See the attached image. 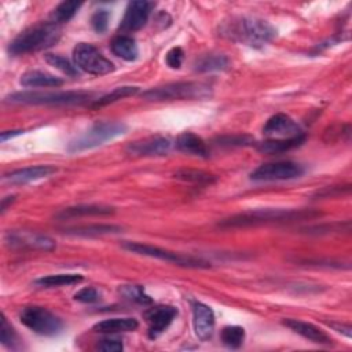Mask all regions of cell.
Masks as SVG:
<instances>
[{
	"label": "cell",
	"instance_id": "cell-35",
	"mask_svg": "<svg viewBox=\"0 0 352 352\" xmlns=\"http://www.w3.org/2000/svg\"><path fill=\"white\" fill-rule=\"evenodd\" d=\"M109 19H110V12L104 8H100V10H96L91 18V25H92V29L96 32V33H103L106 32L107 26H109Z\"/></svg>",
	"mask_w": 352,
	"mask_h": 352
},
{
	"label": "cell",
	"instance_id": "cell-37",
	"mask_svg": "<svg viewBox=\"0 0 352 352\" xmlns=\"http://www.w3.org/2000/svg\"><path fill=\"white\" fill-rule=\"evenodd\" d=\"M183 58H184V52L180 47H173L170 48L166 55H165V62L169 67L172 69H179L183 63Z\"/></svg>",
	"mask_w": 352,
	"mask_h": 352
},
{
	"label": "cell",
	"instance_id": "cell-22",
	"mask_svg": "<svg viewBox=\"0 0 352 352\" xmlns=\"http://www.w3.org/2000/svg\"><path fill=\"white\" fill-rule=\"evenodd\" d=\"M21 85L28 88H43V87H60L63 85V80L41 70H29L21 76Z\"/></svg>",
	"mask_w": 352,
	"mask_h": 352
},
{
	"label": "cell",
	"instance_id": "cell-11",
	"mask_svg": "<svg viewBox=\"0 0 352 352\" xmlns=\"http://www.w3.org/2000/svg\"><path fill=\"white\" fill-rule=\"evenodd\" d=\"M6 242L8 246L15 249H30L50 252L55 249V242L50 236L25 230H14L6 234Z\"/></svg>",
	"mask_w": 352,
	"mask_h": 352
},
{
	"label": "cell",
	"instance_id": "cell-10",
	"mask_svg": "<svg viewBox=\"0 0 352 352\" xmlns=\"http://www.w3.org/2000/svg\"><path fill=\"white\" fill-rule=\"evenodd\" d=\"M304 173V168L293 161H278L263 164L250 173V179L254 182H276L290 180L300 177Z\"/></svg>",
	"mask_w": 352,
	"mask_h": 352
},
{
	"label": "cell",
	"instance_id": "cell-34",
	"mask_svg": "<svg viewBox=\"0 0 352 352\" xmlns=\"http://www.w3.org/2000/svg\"><path fill=\"white\" fill-rule=\"evenodd\" d=\"M0 334H1V344L10 348H15L16 346V333L12 329V326L8 323L7 318L4 315H1V327H0Z\"/></svg>",
	"mask_w": 352,
	"mask_h": 352
},
{
	"label": "cell",
	"instance_id": "cell-5",
	"mask_svg": "<svg viewBox=\"0 0 352 352\" xmlns=\"http://www.w3.org/2000/svg\"><path fill=\"white\" fill-rule=\"evenodd\" d=\"M92 98L91 92L82 91H59V92H37L23 91L14 92L6 98V102L19 104H80Z\"/></svg>",
	"mask_w": 352,
	"mask_h": 352
},
{
	"label": "cell",
	"instance_id": "cell-41",
	"mask_svg": "<svg viewBox=\"0 0 352 352\" xmlns=\"http://www.w3.org/2000/svg\"><path fill=\"white\" fill-rule=\"evenodd\" d=\"M333 329H336L337 331H341V333H344L346 337H351V326H348V324H337V323H329Z\"/></svg>",
	"mask_w": 352,
	"mask_h": 352
},
{
	"label": "cell",
	"instance_id": "cell-1",
	"mask_svg": "<svg viewBox=\"0 0 352 352\" xmlns=\"http://www.w3.org/2000/svg\"><path fill=\"white\" fill-rule=\"evenodd\" d=\"M322 213L312 209H256L223 219L219 226L224 228L256 227L276 223H290L319 217Z\"/></svg>",
	"mask_w": 352,
	"mask_h": 352
},
{
	"label": "cell",
	"instance_id": "cell-38",
	"mask_svg": "<svg viewBox=\"0 0 352 352\" xmlns=\"http://www.w3.org/2000/svg\"><path fill=\"white\" fill-rule=\"evenodd\" d=\"M351 191V186L346 184V186H331V187H324L322 188L320 191L318 190L315 192V197H320V198H331V197H338V195H342V194H348Z\"/></svg>",
	"mask_w": 352,
	"mask_h": 352
},
{
	"label": "cell",
	"instance_id": "cell-23",
	"mask_svg": "<svg viewBox=\"0 0 352 352\" xmlns=\"http://www.w3.org/2000/svg\"><path fill=\"white\" fill-rule=\"evenodd\" d=\"M305 140V135L289 138V139H267L257 143V150L264 154H282L301 146Z\"/></svg>",
	"mask_w": 352,
	"mask_h": 352
},
{
	"label": "cell",
	"instance_id": "cell-6",
	"mask_svg": "<svg viewBox=\"0 0 352 352\" xmlns=\"http://www.w3.org/2000/svg\"><path fill=\"white\" fill-rule=\"evenodd\" d=\"M128 126L121 121H102L92 125L84 135L78 136L73 142H70L67 150L70 153L84 151L89 148H95L98 146L104 144L109 140H113L126 132Z\"/></svg>",
	"mask_w": 352,
	"mask_h": 352
},
{
	"label": "cell",
	"instance_id": "cell-4",
	"mask_svg": "<svg viewBox=\"0 0 352 352\" xmlns=\"http://www.w3.org/2000/svg\"><path fill=\"white\" fill-rule=\"evenodd\" d=\"M210 95V87L197 81H177L162 87H155L142 94V98L153 102L182 100V99H202Z\"/></svg>",
	"mask_w": 352,
	"mask_h": 352
},
{
	"label": "cell",
	"instance_id": "cell-33",
	"mask_svg": "<svg viewBox=\"0 0 352 352\" xmlns=\"http://www.w3.org/2000/svg\"><path fill=\"white\" fill-rule=\"evenodd\" d=\"M44 58H45L47 63H50L51 66L56 67L62 73H65V74H67L70 77H77L78 76V69L76 67V65L72 63L65 56L58 55V54H45Z\"/></svg>",
	"mask_w": 352,
	"mask_h": 352
},
{
	"label": "cell",
	"instance_id": "cell-19",
	"mask_svg": "<svg viewBox=\"0 0 352 352\" xmlns=\"http://www.w3.org/2000/svg\"><path fill=\"white\" fill-rule=\"evenodd\" d=\"M116 210L113 206L107 205H77L62 209L55 214L58 220H69L76 217H87V216H109Z\"/></svg>",
	"mask_w": 352,
	"mask_h": 352
},
{
	"label": "cell",
	"instance_id": "cell-30",
	"mask_svg": "<svg viewBox=\"0 0 352 352\" xmlns=\"http://www.w3.org/2000/svg\"><path fill=\"white\" fill-rule=\"evenodd\" d=\"M139 88L138 87H132V85H124V87H118V88H114L111 92L103 95L102 98L96 99L94 103H92V107H103V106H107L110 103H114L120 99H124L126 96H132L135 94H138Z\"/></svg>",
	"mask_w": 352,
	"mask_h": 352
},
{
	"label": "cell",
	"instance_id": "cell-36",
	"mask_svg": "<svg viewBox=\"0 0 352 352\" xmlns=\"http://www.w3.org/2000/svg\"><path fill=\"white\" fill-rule=\"evenodd\" d=\"M219 146L234 147V146H246L253 143V139L248 135H232V136H221L217 140Z\"/></svg>",
	"mask_w": 352,
	"mask_h": 352
},
{
	"label": "cell",
	"instance_id": "cell-17",
	"mask_svg": "<svg viewBox=\"0 0 352 352\" xmlns=\"http://www.w3.org/2000/svg\"><path fill=\"white\" fill-rule=\"evenodd\" d=\"M55 172H56V168L52 165H34V166H26V168L12 170L4 175L3 179L10 184H26V183L50 177Z\"/></svg>",
	"mask_w": 352,
	"mask_h": 352
},
{
	"label": "cell",
	"instance_id": "cell-28",
	"mask_svg": "<svg viewBox=\"0 0 352 352\" xmlns=\"http://www.w3.org/2000/svg\"><path fill=\"white\" fill-rule=\"evenodd\" d=\"M82 6V3L78 1H62L60 4H58L52 14H51V22L60 25L65 22H69L80 10V7Z\"/></svg>",
	"mask_w": 352,
	"mask_h": 352
},
{
	"label": "cell",
	"instance_id": "cell-24",
	"mask_svg": "<svg viewBox=\"0 0 352 352\" xmlns=\"http://www.w3.org/2000/svg\"><path fill=\"white\" fill-rule=\"evenodd\" d=\"M111 51L116 56H118L124 60H128V62L135 60L139 54V48H138L135 38H132L131 36H125V34H120L113 38Z\"/></svg>",
	"mask_w": 352,
	"mask_h": 352
},
{
	"label": "cell",
	"instance_id": "cell-3",
	"mask_svg": "<svg viewBox=\"0 0 352 352\" xmlns=\"http://www.w3.org/2000/svg\"><path fill=\"white\" fill-rule=\"evenodd\" d=\"M60 37L59 25L48 21L34 25L19 33L10 44L8 51L12 55H25L45 50L54 45Z\"/></svg>",
	"mask_w": 352,
	"mask_h": 352
},
{
	"label": "cell",
	"instance_id": "cell-7",
	"mask_svg": "<svg viewBox=\"0 0 352 352\" xmlns=\"http://www.w3.org/2000/svg\"><path fill=\"white\" fill-rule=\"evenodd\" d=\"M73 62L77 69L92 76H103L114 70L113 62L103 56L95 45L88 43H80L74 47Z\"/></svg>",
	"mask_w": 352,
	"mask_h": 352
},
{
	"label": "cell",
	"instance_id": "cell-21",
	"mask_svg": "<svg viewBox=\"0 0 352 352\" xmlns=\"http://www.w3.org/2000/svg\"><path fill=\"white\" fill-rule=\"evenodd\" d=\"M138 327H139V323L135 318H110V319H104L95 323L92 330L103 334H114V333L133 331Z\"/></svg>",
	"mask_w": 352,
	"mask_h": 352
},
{
	"label": "cell",
	"instance_id": "cell-12",
	"mask_svg": "<svg viewBox=\"0 0 352 352\" xmlns=\"http://www.w3.org/2000/svg\"><path fill=\"white\" fill-rule=\"evenodd\" d=\"M154 7H155V3L153 1H146V0L131 1L121 19L120 29L126 33L142 29L147 23L148 16Z\"/></svg>",
	"mask_w": 352,
	"mask_h": 352
},
{
	"label": "cell",
	"instance_id": "cell-8",
	"mask_svg": "<svg viewBox=\"0 0 352 352\" xmlns=\"http://www.w3.org/2000/svg\"><path fill=\"white\" fill-rule=\"evenodd\" d=\"M19 320L32 331L40 336H56L60 333L63 323L62 320L43 307H25L19 312Z\"/></svg>",
	"mask_w": 352,
	"mask_h": 352
},
{
	"label": "cell",
	"instance_id": "cell-18",
	"mask_svg": "<svg viewBox=\"0 0 352 352\" xmlns=\"http://www.w3.org/2000/svg\"><path fill=\"white\" fill-rule=\"evenodd\" d=\"M283 324L287 326L294 333L302 336L304 338H307L315 344L333 345V340L330 338V336L309 322H302L298 319H285Z\"/></svg>",
	"mask_w": 352,
	"mask_h": 352
},
{
	"label": "cell",
	"instance_id": "cell-14",
	"mask_svg": "<svg viewBox=\"0 0 352 352\" xmlns=\"http://www.w3.org/2000/svg\"><path fill=\"white\" fill-rule=\"evenodd\" d=\"M172 143L168 138L153 136L129 143L125 151L132 157H160L169 153Z\"/></svg>",
	"mask_w": 352,
	"mask_h": 352
},
{
	"label": "cell",
	"instance_id": "cell-39",
	"mask_svg": "<svg viewBox=\"0 0 352 352\" xmlns=\"http://www.w3.org/2000/svg\"><path fill=\"white\" fill-rule=\"evenodd\" d=\"M99 298H100V296H99L98 290L94 287H82L74 294V300H77L80 302H87V304L96 302V301H99Z\"/></svg>",
	"mask_w": 352,
	"mask_h": 352
},
{
	"label": "cell",
	"instance_id": "cell-20",
	"mask_svg": "<svg viewBox=\"0 0 352 352\" xmlns=\"http://www.w3.org/2000/svg\"><path fill=\"white\" fill-rule=\"evenodd\" d=\"M176 147L179 151L201 157V158H208L209 157V148L206 143L204 142L202 138L192 132H183L182 135L177 136L176 139Z\"/></svg>",
	"mask_w": 352,
	"mask_h": 352
},
{
	"label": "cell",
	"instance_id": "cell-25",
	"mask_svg": "<svg viewBox=\"0 0 352 352\" xmlns=\"http://www.w3.org/2000/svg\"><path fill=\"white\" fill-rule=\"evenodd\" d=\"M230 65L228 58L224 54L219 52H210L199 56L194 62V70L199 73H206V72H219V70H226Z\"/></svg>",
	"mask_w": 352,
	"mask_h": 352
},
{
	"label": "cell",
	"instance_id": "cell-43",
	"mask_svg": "<svg viewBox=\"0 0 352 352\" xmlns=\"http://www.w3.org/2000/svg\"><path fill=\"white\" fill-rule=\"evenodd\" d=\"M14 201H15V195H8V197H4V198L1 199V206H0V209H1V213H4V212H6V209H7V206H8V205H11Z\"/></svg>",
	"mask_w": 352,
	"mask_h": 352
},
{
	"label": "cell",
	"instance_id": "cell-2",
	"mask_svg": "<svg viewBox=\"0 0 352 352\" xmlns=\"http://www.w3.org/2000/svg\"><path fill=\"white\" fill-rule=\"evenodd\" d=\"M220 36L242 43L249 47H263L272 41L276 30L264 19L252 16H236L221 23Z\"/></svg>",
	"mask_w": 352,
	"mask_h": 352
},
{
	"label": "cell",
	"instance_id": "cell-26",
	"mask_svg": "<svg viewBox=\"0 0 352 352\" xmlns=\"http://www.w3.org/2000/svg\"><path fill=\"white\" fill-rule=\"evenodd\" d=\"M63 231L65 234L77 235V236H99V235H107V234H117L121 231V227L114 224H89V226L65 228Z\"/></svg>",
	"mask_w": 352,
	"mask_h": 352
},
{
	"label": "cell",
	"instance_id": "cell-29",
	"mask_svg": "<svg viewBox=\"0 0 352 352\" xmlns=\"http://www.w3.org/2000/svg\"><path fill=\"white\" fill-rule=\"evenodd\" d=\"M175 177L183 182H188V183H195V184H212L216 182V176L205 172V170H199V169H180L175 173Z\"/></svg>",
	"mask_w": 352,
	"mask_h": 352
},
{
	"label": "cell",
	"instance_id": "cell-31",
	"mask_svg": "<svg viewBox=\"0 0 352 352\" xmlns=\"http://www.w3.org/2000/svg\"><path fill=\"white\" fill-rule=\"evenodd\" d=\"M220 338L226 346L236 349L245 341V329L241 326H226L221 329Z\"/></svg>",
	"mask_w": 352,
	"mask_h": 352
},
{
	"label": "cell",
	"instance_id": "cell-13",
	"mask_svg": "<svg viewBox=\"0 0 352 352\" xmlns=\"http://www.w3.org/2000/svg\"><path fill=\"white\" fill-rule=\"evenodd\" d=\"M263 133L268 136V139H289L304 135L300 125L283 113L270 117L263 126Z\"/></svg>",
	"mask_w": 352,
	"mask_h": 352
},
{
	"label": "cell",
	"instance_id": "cell-9",
	"mask_svg": "<svg viewBox=\"0 0 352 352\" xmlns=\"http://www.w3.org/2000/svg\"><path fill=\"white\" fill-rule=\"evenodd\" d=\"M122 248L142 256H148L154 258H160L164 261H169L177 265L191 267V268H208L209 264L201 258H195L192 256H184L180 253H175L158 246H153L148 243H140V242H124Z\"/></svg>",
	"mask_w": 352,
	"mask_h": 352
},
{
	"label": "cell",
	"instance_id": "cell-42",
	"mask_svg": "<svg viewBox=\"0 0 352 352\" xmlns=\"http://www.w3.org/2000/svg\"><path fill=\"white\" fill-rule=\"evenodd\" d=\"M21 133H23V131H21V129H18V131H4V132H1L0 139H1V142H6V140H8L14 136H18Z\"/></svg>",
	"mask_w": 352,
	"mask_h": 352
},
{
	"label": "cell",
	"instance_id": "cell-40",
	"mask_svg": "<svg viewBox=\"0 0 352 352\" xmlns=\"http://www.w3.org/2000/svg\"><path fill=\"white\" fill-rule=\"evenodd\" d=\"M96 348L99 351H104V352H120V351H122L124 345L117 338H104V340H100V342L98 344Z\"/></svg>",
	"mask_w": 352,
	"mask_h": 352
},
{
	"label": "cell",
	"instance_id": "cell-27",
	"mask_svg": "<svg viewBox=\"0 0 352 352\" xmlns=\"http://www.w3.org/2000/svg\"><path fill=\"white\" fill-rule=\"evenodd\" d=\"M82 275L80 274H55V275H47L41 276L34 280V285L38 287H60V286H70L80 283L82 280Z\"/></svg>",
	"mask_w": 352,
	"mask_h": 352
},
{
	"label": "cell",
	"instance_id": "cell-32",
	"mask_svg": "<svg viewBox=\"0 0 352 352\" xmlns=\"http://www.w3.org/2000/svg\"><path fill=\"white\" fill-rule=\"evenodd\" d=\"M120 293L129 301L142 304V305H148L153 302L151 297L146 294L144 289L139 285H122L120 287Z\"/></svg>",
	"mask_w": 352,
	"mask_h": 352
},
{
	"label": "cell",
	"instance_id": "cell-16",
	"mask_svg": "<svg viewBox=\"0 0 352 352\" xmlns=\"http://www.w3.org/2000/svg\"><path fill=\"white\" fill-rule=\"evenodd\" d=\"M177 315V309L172 305H158L146 312V319L148 323V337L157 338L162 334L168 326L173 322Z\"/></svg>",
	"mask_w": 352,
	"mask_h": 352
},
{
	"label": "cell",
	"instance_id": "cell-15",
	"mask_svg": "<svg viewBox=\"0 0 352 352\" xmlns=\"http://www.w3.org/2000/svg\"><path fill=\"white\" fill-rule=\"evenodd\" d=\"M214 314L213 309L204 302H194L192 305V327L195 336L201 341L212 338L214 331Z\"/></svg>",
	"mask_w": 352,
	"mask_h": 352
}]
</instances>
